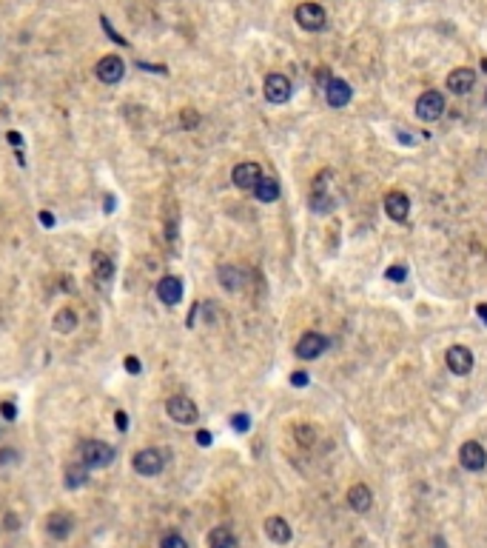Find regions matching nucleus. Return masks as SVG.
<instances>
[{
    "instance_id": "nucleus-37",
    "label": "nucleus",
    "mask_w": 487,
    "mask_h": 548,
    "mask_svg": "<svg viewBox=\"0 0 487 548\" xmlns=\"http://www.w3.org/2000/svg\"><path fill=\"white\" fill-rule=\"evenodd\" d=\"M41 223H43V226H54V215H49V212H41Z\"/></svg>"
},
{
    "instance_id": "nucleus-16",
    "label": "nucleus",
    "mask_w": 487,
    "mask_h": 548,
    "mask_svg": "<svg viewBox=\"0 0 487 548\" xmlns=\"http://www.w3.org/2000/svg\"><path fill=\"white\" fill-rule=\"evenodd\" d=\"M91 274H94V280L106 289L109 283L114 280V260H111L106 252H94V254H91Z\"/></svg>"
},
{
    "instance_id": "nucleus-35",
    "label": "nucleus",
    "mask_w": 487,
    "mask_h": 548,
    "mask_svg": "<svg viewBox=\"0 0 487 548\" xmlns=\"http://www.w3.org/2000/svg\"><path fill=\"white\" fill-rule=\"evenodd\" d=\"M197 443L200 446H211V431H197Z\"/></svg>"
},
{
    "instance_id": "nucleus-22",
    "label": "nucleus",
    "mask_w": 487,
    "mask_h": 548,
    "mask_svg": "<svg viewBox=\"0 0 487 548\" xmlns=\"http://www.w3.org/2000/svg\"><path fill=\"white\" fill-rule=\"evenodd\" d=\"M254 197L260 203H274L280 197V183L274 177H260V183L254 186Z\"/></svg>"
},
{
    "instance_id": "nucleus-19",
    "label": "nucleus",
    "mask_w": 487,
    "mask_h": 548,
    "mask_svg": "<svg viewBox=\"0 0 487 548\" xmlns=\"http://www.w3.org/2000/svg\"><path fill=\"white\" fill-rule=\"evenodd\" d=\"M371 503H374V494H371V488H367L365 483L350 485V491H348V505L354 508V512L365 514L367 508H371Z\"/></svg>"
},
{
    "instance_id": "nucleus-21",
    "label": "nucleus",
    "mask_w": 487,
    "mask_h": 548,
    "mask_svg": "<svg viewBox=\"0 0 487 548\" xmlns=\"http://www.w3.org/2000/svg\"><path fill=\"white\" fill-rule=\"evenodd\" d=\"M208 548H240V542L228 525H217L208 531Z\"/></svg>"
},
{
    "instance_id": "nucleus-34",
    "label": "nucleus",
    "mask_w": 487,
    "mask_h": 548,
    "mask_svg": "<svg viewBox=\"0 0 487 548\" xmlns=\"http://www.w3.org/2000/svg\"><path fill=\"white\" fill-rule=\"evenodd\" d=\"M14 457H17V451H12V448L0 451V463H14Z\"/></svg>"
},
{
    "instance_id": "nucleus-29",
    "label": "nucleus",
    "mask_w": 487,
    "mask_h": 548,
    "mask_svg": "<svg viewBox=\"0 0 487 548\" xmlns=\"http://www.w3.org/2000/svg\"><path fill=\"white\" fill-rule=\"evenodd\" d=\"M0 414H3L6 420H14L17 417V406L12 403V400H6V403H0Z\"/></svg>"
},
{
    "instance_id": "nucleus-13",
    "label": "nucleus",
    "mask_w": 487,
    "mask_h": 548,
    "mask_svg": "<svg viewBox=\"0 0 487 548\" xmlns=\"http://www.w3.org/2000/svg\"><path fill=\"white\" fill-rule=\"evenodd\" d=\"M385 212H387V217H391V220L405 223L407 215H411V197H407L405 192H387V197H385Z\"/></svg>"
},
{
    "instance_id": "nucleus-24",
    "label": "nucleus",
    "mask_w": 487,
    "mask_h": 548,
    "mask_svg": "<svg viewBox=\"0 0 487 548\" xmlns=\"http://www.w3.org/2000/svg\"><path fill=\"white\" fill-rule=\"evenodd\" d=\"M54 329L60 331V334L74 331L77 329V311L74 309H60V311H57V317H54Z\"/></svg>"
},
{
    "instance_id": "nucleus-11",
    "label": "nucleus",
    "mask_w": 487,
    "mask_h": 548,
    "mask_svg": "<svg viewBox=\"0 0 487 548\" xmlns=\"http://www.w3.org/2000/svg\"><path fill=\"white\" fill-rule=\"evenodd\" d=\"M350 98H354V89H350L342 78H330V80L325 83V100H328V106L342 109V106L350 103Z\"/></svg>"
},
{
    "instance_id": "nucleus-26",
    "label": "nucleus",
    "mask_w": 487,
    "mask_h": 548,
    "mask_svg": "<svg viewBox=\"0 0 487 548\" xmlns=\"http://www.w3.org/2000/svg\"><path fill=\"white\" fill-rule=\"evenodd\" d=\"M294 434H297V443L299 446H314V440H317V431L310 428V426H297Z\"/></svg>"
},
{
    "instance_id": "nucleus-2",
    "label": "nucleus",
    "mask_w": 487,
    "mask_h": 548,
    "mask_svg": "<svg viewBox=\"0 0 487 548\" xmlns=\"http://www.w3.org/2000/svg\"><path fill=\"white\" fill-rule=\"evenodd\" d=\"M166 411H168V417H171L174 423H180V426H191V423H197V420H200L197 403H194L191 397H185V394H174V397H168Z\"/></svg>"
},
{
    "instance_id": "nucleus-31",
    "label": "nucleus",
    "mask_w": 487,
    "mask_h": 548,
    "mask_svg": "<svg viewBox=\"0 0 487 548\" xmlns=\"http://www.w3.org/2000/svg\"><path fill=\"white\" fill-rule=\"evenodd\" d=\"M140 369H143V366H140L137 357H126V371H128V374H140Z\"/></svg>"
},
{
    "instance_id": "nucleus-12",
    "label": "nucleus",
    "mask_w": 487,
    "mask_h": 548,
    "mask_svg": "<svg viewBox=\"0 0 487 548\" xmlns=\"http://www.w3.org/2000/svg\"><path fill=\"white\" fill-rule=\"evenodd\" d=\"M74 531V517L66 514V512H52L46 517V534L52 540H66L69 534Z\"/></svg>"
},
{
    "instance_id": "nucleus-32",
    "label": "nucleus",
    "mask_w": 487,
    "mask_h": 548,
    "mask_svg": "<svg viewBox=\"0 0 487 548\" xmlns=\"http://www.w3.org/2000/svg\"><path fill=\"white\" fill-rule=\"evenodd\" d=\"M114 420H117V428H120V431H126V428H128V417H126V411H114Z\"/></svg>"
},
{
    "instance_id": "nucleus-1",
    "label": "nucleus",
    "mask_w": 487,
    "mask_h": 548,
    "mask_svg": "<svg viewBox=\"0 0 487 548\" xmlns=\"http://www.w3.org/2000/svg\"><path fill=\"white\" fill-rule=\"evenodd\" d=\"M80 463L86 468H91V471L94 468H106V465L114 463V448L109 443H103V440H86L80 446Z\"/></svg>"
},
{
    "instance_id": "nucleus-10",
    "label": "nucleus",
    "mask_w": 487,
    "mask_h": 548,
    "mask_svg": "<svg viewBox=\"0 0 487 548\" xmlns=\"http://www.w3.org/2000/svg\"><path fill=\"white\" fill-rule=\"evenodd\" d=\"M183 292H185V286H183V280L177 274H166L157 283V297L163 300L166 306H177L183 300Z\"/></svg>"
},
{
    "instance_id": "nucleus-28",
    "label": "nucleus",
    "mask_w": 487,
    "mask_h": 548,
    "mask_svg": "<svg viewBox=\"0 0 487 548\" xmlns=\"http://www.w3.org/2000/svg\"><path fill=\"white\" fill-rule=\"evenodd\" d=\"M385 274H387V280H394V283H402V280L407 277V269H405V266H391V269H387Z\"/></svg>"
},
{
    "instance_id": "nucleus-17",
    "label": "nucleus",
    "mask_w": 487,
    "mask_h": 548,
    "mask_svg": "<svg viewBox=\"0 0 487 548\" xmlns=\"http://www.w3.org/2000/svg\"><path fill=\"white\" fill-rule=\"evenodd\" d=\"M447 369H451L453 374H471V369H473V354L467 351L464 346L447 349Z\"/></svg>"
},
{
    "instance_id": "nucleus-27",
    "label": "nucleus",
    "mask_w": 487,
    "mask_h": 548,
    "mask_svg": "<svg viewBox=\"0 0 487 548\" xmlns=\"http://www.w3.org/2000/svg\"><path fill=\"white\" fill-rule=\"evenodd\" d=\"M160 548H188V542L183 540V534H166L163 540H160Z\"/></svg>"
},
{
    "instance_id": "nucleus-9",
    "label": "nucleus",
    "mask_w": 487,
    "mask_h": 548,
    "mask_svg": "<svg viewBox=\"0 0 487 548\" xmlns=\"http://www.w3.org/2000/svg\"><path fill=\"white\" fill-rule=\"evenodd\" d=\"M260 177H262V168L257 166V163H237L234 166V172H231V180H234V186L237 188H242V192H254V186L260 183Z\"/></svg>"
},
{
    "instance_id": "nucleus-25",
    "label": "nucleus",
    "mask_w": 487,
    "mask_h": 548,
    "mask_svg": "<svg viewBox=\"0 0 487 548\" xmlns=\"http://www.w3.org/2000/svg\"><path fill=\"white\" fill-rule=\"evenodd\" d=\"M180 126L183 129H197L200 126V111L197 109H183L180 111Z\"/></svg>"
},
{
    "instance_id": "nucleus-4",
    "label": "nucleus",
    "mask_w": 487,
    "mask_h": 548,
    "mask_svg": "<svg viewBox=\"0 0 487 548\" xmlns=\"http://www.w3.org/2000/svg\"><path fill=\"white\" fill-rule=\"evenodd\" d=\"M94 74H97V80H100V83H106V86H114V83H120V80H123V74H126V63H123V58H120V54H106V58H100V61H97V66H94Z\"/></svg>"
},
{
    "instance_id": "nucleus-33",
    "label": "nucleus",
    "mask_w": 487,
    "mask_h": 548,
    "mask_svg": "<svg viewBox=\"0 0 487 548\" xmlns=\"http://www.w3.org/2000/svg\"><path fill=\"white\" fill-rule=\"evenodd\" d=\"M291 383H294V386H308V374L305 371H294V374H291Z\"/></svg>"
},
{
    "instance_id": "nucleus-6",
    "label": "nucleus",
    "mask_w": 487,
    "mask_h": 548,
    "mask_svg": "<svg viewBox=\"0 0 487 548\" xmlns=\"http://www.w3.org/2000/svg\"><path fill=\"white\" fill-rule=\"evenodd\" d=\"M265 100L268 103H274V106H280V103H288L291 100V80L285 78V74H280V72H274V74H268L265 78Z\"/></svg>"
},
{
    "instance_id": "nucleus-3",
    "label": "nucleus",
    "mask_w": 487,
    "mask_h": 548,
    "mask_svg": "<svg viewBox=\"0 0 487 548\" xmlns=\"http://www.w3.org/2000/svg\"><path fill=\"white\" fill-rule=\"evenodd\" d=\"M131 465H134V471H137V474H143V477H157L160 471L166 468V454H163L160 448H143V451H137V454H134Z\"/></svg>"
},
{
    "instance_id": "nucleus-5",
    "label": "nucleus",
    "mask_w": 487,
    "mask_h": 548,
    "mask_svg": "<svg viewBox=\"0 0 487 548\" xmlns=\"http://www.w3.org/2000/svg\"><path fill=\"white\" fill-rule=\"evenodd\" d=\"M294 17H297V23L305 32H322L325 23H328V14H325V9L319 3H299Z\"/></svg>"
},
{
    "instance_id": "nucleus-20",
    "label": "nucleus",
    "mask_w": 487,
    "mask_h": 548,
    "mask_svg": "<svg viewBox=\"0 0 487 548\" xmlns=\"http://www.w3.org/2000/svg\"><path fill=\"white\" fill-rule=\"evenodd\" d=\"M265 534H268V540H274L277 545H285V542H291V537H294L291 525L282 517H268L265 520Z\"/></svg>"
},
{
    "instance_id": "nucleus-36",
    "label": "nucleus",
    "mask_w": 487,
    "mask_h": 548,
    "mask_svg": "<svg viewBox=\"0 0 487 548\" xmlns=\"http://www.w3.org/2000/svg\"><path fill=\"white\" fill-rule=\"evenodd\" d=\"M476 314L482 317V323H487V303H479V306H476Z\"/></svg>"
},
{
    "instance_id": "nucleus-38",
    "label": "nucleus",
    "mask_w": 487,
    "mask_h": 548,
    "mask_svg": "<svg viewBox=\"0 0 487 548\" xmlns=\"http://www.w3.org/2000/svg\"><path fill=\"white\" fill-rule=\"evenodd\" d=\"M6 138H9V143H12V146H21V135H17V131H9Z\"/></svg>"
},
{
    "instance_id": "nucleus-15",
    "label": "nucleus",
    "mask_w": 487,
    "mask_h": 548,
    "mask_svg": "<svg viewBox=\"0 0 487 548\" xmlns=\"http://www.w3.org/2000/svg\"><path fill=\"white\" fill-rule=\"evenodd\" d=\"M476 86V69H453L451 74H447V89H451L453 94H467Z\"/></svg>"
},
{
    "instance_id": "nucleus-18",
    "label": "nucleus",
    "mask_w": 487,
    "mask_h": 548,
    "mask_svg": "<svg viewBox=\"0 0 487 548\" xmlns=\"http://www.w3.org/2000/svg\"><path fill=\"white\" fill-rule=\"evenodd\" d=\"M217 280H220V286L225 289V292H240L242 286H245V272L242 269H237V266H220L217 269Z\"/></svg>"
},
{
    "instance_id": "nucleus-30",
    "label": "nucleus",
    "mask_w": 487,
    "mask_h": 548,
    "mask_svg": "<svg viewBox=\"0 0 487 548\" xmlns=\"http://www.w3.org/2000/svg\"><path fill=\"white\" fill-rule=\"evenodd\" d=\"M231 426L237 428V431H248V428H251V420H248V414H237V417L231 420Z\"/></svg>"
},
{
    "instance_id": "nucleus-23",
    "label": "nucleus",
    "mask_w": 487,
    "mask_h": 548,
    "mask_svg": "<svg viewBox=\"0 0 487 548\" xmlns=\"http://www.w3.org/2000/svg\"><path fill=\"white\" fill-rule=\"evenodd\" d=\"M86 480H89V468L83 465V463H69V468H66V488H83L86 485Z\"/></svg>"
},
{
    "instance_id": "nucleus-7",
    "label": "nucleus",
    "mask_w": 487,
    "mask_h": 548,
    "mask_svg": "<svg viewBox=\"0 0 487 548\" xmlns=\"http://www.w3.org/2000/svg\"><path fill=\"white\" fill-rule=\"evenodd\" d=\"M442 111H444V98H442V91H422V98L416 100V115L422 118V120H427V123H433V120H439L442 118Z\"/></svg>"
},
{
    "instance_id": "nucleus-8",
    "label": "nucleus",
    "mask_w": 487,
    "mask_h": 548,
    "mask_svg": "<svg viewBox=\"0 0 487 548\" xmlns=\"http://www.w3.org/2000/svg\"><path fill=\"white\" fill-rule=\"evenodd\" d=\"M328 349V337L319 331H305L297 343V357L299 360H317L319 354H325Z\"/></svg>"
},
{
    "instance_id": "nucleus-14",
    "label": "nucleus",
    "mask_w": 487,
    "mask_h": 548,
    "mask_svg": "<svg viewBox=\"0 0 487 548\" xmlns=\"http://www.w3.org/2000/svg\"><path fill=\"white\" fill-rule=\"evenodd\" d=\"M459 463H462V468H467V471H482L484 465H487V454H484V448L479 446V443H464L462 448H459Z\"/></svg>"
}]
</instances>
